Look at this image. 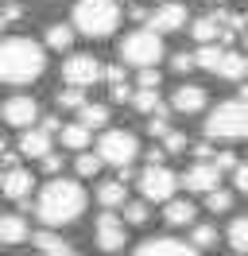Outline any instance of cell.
Here are the masks:
<instances>
[{
  "mask_svg": "<svg viewBox=\"0 0 248 256\" xmlns=\"http://www.w3.org/2000/svg\"><path fill=\"white\" fill-rule=\"evenodd\" d=\"M170 70H178V74H190V70H198V66H194V54H190V50H178V54H170Z\"/></svg>",
  "mask_w": 248,
  "mask_h": 256,
  "instance_id": "d590c367",
  "label": "cell"
},
{
  "mask_svg": "<svg viewBox=\"0 0 248 256\" xmlns=\"http://www.w3.org/2000/svg\"><path fill=\"white\" fill-rule=\"evenodd\" d=\"M148 28L159 35H174L186 28V4L182 0H167V4H155V12H148Z\"/></svg>",
  "mask_w": 248,
  "mask_h": 256,
  "instance_id": "9c48e42d",
  "label": "cell"
},
{
  "mask_svg": "<svg viewBox=\"0 0 248 256\" xmlns=\"http://www.w3.org/2000/svg\"><path fill=\"white\" fill-rule=\"evenodd\" d=\"M93 237H97V248H101V252H120L124 240H128V229H124V222L112 214V210H105V214L97 218Z\"/></svg>",
  "mask_w": 248,
  "mask_h": 256,
  "instance_id": "8fae6325",
  "label": "cell"
},
{
  "mask_svg": "<svg viewBox=\"0 0 248 256\" xmlns=\"http://www.w3.org/2000/svg\"><path fill=\"white\" fill-rule=\"evenodd\" d=\"M39 160H43V171H46V175H58V167H62V156L46 152V156H39Z\"/></svg>",
  "mask_w": 248,
  "mask_h": 256,
  "instance_id": "60d3db41",
  "label": "cell"
},
{
  "mask_svg": "<svg viewBox=\"0 0 248 256\" xmlns=\"http://www.w3.org/2000/svg\"><path fill=\"white\" fill-rule=\"evenodd\" d=\"M108 94H112V101H128L132 90H128V82H124V86H108Z\"/></svg>",
  "mask_w": 248,
  "mask_h": 256,
  "instance_id": "ee69618b",
  "label": "cell"
},
{
  "mask_svg": "<svg viewBox=\"0 0 248 256\" xmlns=\"http://www.w3.org/2000/svg\"><path fill=\"white\" fill-rule=\"evenodd\" d=\"M101 78L108 82V86H124V66H108V62H101Z\"/></svg>",
  "mask_w": 248,
  "mask_h": 256,
  "instance_id": "f35d334b",
  "label": "cell"
},
{
  "mask_svg": "<svg viewBox=\"0 0 248 256\" xmlns=\"http://www.w3.org/2000/svg\"><path fill=\"white\" fill-rule=\"evenodd\" d=\"M0 116H4L12 128H31L35 120H39V105H35V97H31V94H16V97L4 101Z\"/></svg>",
  "mask_w": 248,
  "mask_h": 256,
  "instance_id": "7c38bea8",
  "label": "cell"
},
{
  "mask_svg": "<svg viewBox=\"0 0 248 256\" xmlns=\"http://www.w3.org/2000/svg\"><path fill=\"white\" fill-rule=\"evenodd\" d=\"M206 206H210V214H225V210L232 206V190H225V186L206 190Z\"/></svg>",
  "mask_w": 248,
  "mask_h": 256,
  "instance_id": "f1b7e54d",
  "label": "cell"
},
{
  "mask_svg": "<svg viewBox=\"0 0 248 256\" xmlns=\"http://www.w3.org/2000/svg\"><path fill=\"white\" fill-rule=\"evenodd\" d=\"M190 35H194L198 43H221V47H225V43H232V35H229V32H225V28H221V24L214 20V12H210V16H202V20H194Z\"/></svg>",
  "mask_w": 248,
  "mask_h": 256,
  "instance_id": "e0dca14e",
  "label": "cell"
},
{
  "mask_svg": "<svg viewBox=\"0 0 248 256\" xmlns=\"http://www.w3.org/2000/svg\"><path fill=\"white\" fill-rule=\"evenodd\" d=\"M163 86V74L155 66H140V90H159Z\"/></svg>",
  "mask_w": 248,
  "mask_h": 256,
  "instance_id": "e575fe53",
  "label": "cell"
},
{
  "mask_svg": "<svg viewBox=\"0 0 248 256\" xmlns=\"http://www.w3.org/2000/svg\"><path fill=\"white\" fill-rule=\"evenodd\" d=\"M163 58V35L152 28H136V32L124 35L120 43V62L128 66H155Z\"/></svg>",
  "mask_w": 248,
  "mask_h": 256,
  "instance_id": "5b68a950",
  "label": "cell"
},
{
  "mask_svg": "<svg viewBox=\"0 0 248 256\" xmlns=\"http://www.w3.org/2000/svg\"><path fill=\"white\" fill-rule=\"evenodd\" d=\"M136 190L144 194V202H167V198H174V190H178V175L170 171L167 163H148L144 171L136 175Z\"/></svg>",
  "mask_w": 248,
  "mask_h": 256,
  "instance_id": "8992f818",
  "label": "cell"
},
{
  "mask_svg": "<svg viewBox=\"0 0 248 256\" xmlns=\"http://www.w3.org/2000/svg\"><path fill=\"white\" fill-rule=\"evenodd\" d=\"M244 70H248V58L240 54V50H229V47H225L214 74H217V78H225V82H240V78H244Z\"/></svg>",
  "mask_w": 248,
  "mask_h": 256,
  "instance_id": "d6986e66",
  "label": "cell"
},
{
  "mask_svg": "<svg viewBox=\"0 0 248 256\" xmlns=\"http://www.w3.org/2000/svg\"><path fill=\"white\" fill-rule=\"evenodd\" d=\"M163 222H167L170 229L194 225L198 222V206H194L190 198H167V202H163Z\"/></svg>",
  "mask_w": 248,
  "mask_h": 256,
  "instance_id": "9a60e30c",
  "label": "cell"
},
{
  "mask_svg": "<svg viewBox=\"0 0 248 256\" xmlns=\"http://www.w3.org/2000/svg\"><path fill=\"white\" fill-rule=\"evenodd\" d=\"M128 101H132L140 112H159V116H167V112H170V105H163L159 90H136V94L128 97Z\"/></svg>",
  "mask_w": 248,
  "mask_h": 256,
  "instance_id": "7402d4cb",
  "label": "cell"
},
{
  "mask_svg": "<svg viewBox=\"0 0 248 256\" xmlns=\"http://www.w3.org/2000/svg\"><path fill=\"white\" fill-rule=\"evenodd\" d=\"M70 43H74V28H70V24H50V28H46V43H43V47L70 50Z\"/></svg>",
  "mask_w": 248,
  "mask_h": 256,
  "instance_id": "d4e9b609",
  "label": "cell"
},
{
  "mask_svg": "<svg viewBox=\"0 0 248 256\" xmlns=\"http://www.w3.org/2000/svg\"><path fill=\"white\" fill-rule=\"evenodd\" d=\"M78 124H86V128H101V124H108V105L82 101V105H78Z\"/></svg>",
  "mask_w": 248,
  "mask_h": 256,
  "instance_id": "603a6c76",
  "label": "cell"
},
{
  "mask_svg": "<svg viewBox=\"0 0 248 256\" xmlns=\"http://www.w3.org/2000/svg\"><path fill=\"white\" fill-rule=\"evenodd\" d=\"M8 24H12V20H8V16H4V12H0V35L8 32Z\"/></svg>",
  "mask_w": 248,
  "mask_h": 256,
  "instance_id": "c3c4849f",
  "label": "cell"
},
{
  "mask_svg": "<svg viewBox=\"0 0 248 256\" xmlns=\"http://www.w3.org/2000/svg\"><path fill=\"white\" fill-rule=\"evenodd\" d=\"M148 116H152V120H148V136H163V132H167V116H159V112H148Z\"/></svg>",
  "mask_w": 248,
  "mask_h": 256,
  "instance_id": "ab89813d",
  "label": "cell"
},
{
  "mask_svg": "<svg viewBox=\"0 0 248 256\" xmlns=\"http://www.w3.org/2000/svg\"><path fill=\"white\" fill-rule=\"evenodd\" d=\"M190 244H194V248H214L217 244V229L214 225H194V233H190Z\"/></svg>",
  "mask_w": 248,
  "mask_h": 256,
  "instance_id": "f546056e",
  "label": "cell"
},
{
  "mask_svg": "<svg viewBox=\"0 0 248 256\" xmlns=\"http://www.w3.org/2000/svg\"><path fill=\"white\" fill-rule=\"evenodd\" d=\"M120 222H128V225H148V202H128Z\"/></svg>",
  "mask_w": 248,
  "mask_h": 256,
  "instance_id": "836d02e7",
  "label": "cell"
},
{
  "mask_svg": "<svg viewBox=\"0 0 248 256\" xmlns=\"http://www.w3.org/2000/svg\"><path fill=\"white\" fill-rule=\"evenodd\" d=\"M50 152V136L39 132V128H24V136H20V156H31V160H39Z\"/></svg>",
  "mask_w": 248,
  "mask_h": 256,
  "instance_id": "ffe728a7",
  "label": "cell"
},
{
  "mask_svg": "<svg viewBox=\"0 0 248 256\" xmlns=\"http://www.w3.org/2000/svg\"><path fill=\"white\" fill-rule=\"evenodd\" d=\"M136 156H140V140L128 128H108V132H101V140H97V160L101 163L124 167V163H132Z\"/></svg>",
  "mask_w": 248,
  "mask_h": 256,
  "instance_id": "52a82bcc",
  "label": "cell"
},
{
  "mask_svg": "<svg viewBox=\"0 0 248 256\" xmlns=\"http://www.w3.org/2000/svg\"><path fill=\"white\" fill-rule=\"evenodd\" d=\"M58 136H62V148H70V152H86V144H90V128L86 124H78V120H70V124H62L58 128Z\"/></svg>",
  "mask_w": 248,
  "mask_h": 256,
  "instance_id": "44dd1931",
  "label": "cell"
},
{
  "mask_svg": "<svg viewBox=\"0 0 248 256\" xmlns=\"http://www.w3.org/2000/svg\"><path fill=\"white\" fill-rule=\"evenodd\" d=\"M186 148L194 152V160H210V156H214V144H210V140H202V144H186Z\"/></svg>",
  "mask_w": 248,
  "mask_h": 256,
  "instance_id": "b9f144b4",
  "label": "cell"
},
{
  "mask_svg": "<svg viewBox=\"0 0 248 256\" xmlns=\"http://www.w3.org/2000/svg\"><path fill=\"white\" fill-rule=\"evenodd\" d=\"M46 256H78V252L70 248V244H66V248H58V252H46Z\"/></svg>",
  "mask_w": 248,
  "mask_h": 256,
  "instance_id": "7dc6e473",
  "label": "cell"
},
{
  "mask_svg": "<svg viewBox=\"0 0 248 256\" xmlns=\"http://www.w3.org/2000/svg\"><path fill=\"white\" fill-rule=\"evenodd\" d=\"M31 225L24 214H0V244H20V240H28Z\"/></svg>",
  "mask_w": 248,
  "mask_h": 256,
  "instance_id": "ac0fdd59",
  "label": "cell"
},
{
  "mask_svg": "<svg viewBox=\"0 0 248 256\" xmlns=\"http://www.w3.org/2000/svg\"><path fill=\"white\" fill-rule=\"evenodd\" d=\"M221 43H202V50L198 54H194V66H198V70H210V74H214L217 70V62H221Z\"/></svg>",
  "mask_w": 248,
  "mask_h": 256,
  "instance_id": "4316f807",
  "label": "cell"
},
{
  "mask_svg": "<svg viewBox=\"0 0 248 256\" xmlns=\"http://www.w3.org/2000/svg\"><path fill=\"white\" fill-rule=\"evenodd\" d=\"M229 244H232L236 256L248 252V218H232L229 222Z\"/></svg>",
  "mask_w": 248,
  "mask_h": 256,
  "instance_id": "484cf974",
  "label": "cell"
},
{
  "mask_svg": "<svg viewBox=\"0 0 248 256\" xmlns=\"http://www.w3.org/2000/svg\"><path fill=\"white\" fill-rule=\"evenodd\" d=\"M31 244L35 248H43V252H58V248H66V240L58 237V233H50V229H35V233H28Z\"/></svg>",
  "mask_w": 248,
  "mask_h": 256,
  "instance_id": "83f0119b",
  "label": "cell"
},
{
  "mask_svg": "<svg viewBox=\"0 0 248 256\" xmlns=\"http://www.w3.org/2000/svg\"><path fill=\"white\" fill-rule=\"evenodd\" d=\"M46 70V47L35 43L28 35H12V39H0V82L8 86H28L39 82Z\"/></svg>",
  "mask_w": 248,
  "mask_h": 256,
  "instance_id": "7a4b0ae2",
  "label": "cell"
},
{
  "mask_svg": "<svg viewBox=\"0 0 248 256\" xmlns=\"http://www.w3.org/2000/svg\"><path fill=\"white\" fill-rule=\"evenodd\" d=\"M206 101H210V94L202 90V86H178L174 94H170V109L174 112H202L206 109Z\"/></svg>",
  "mask_w": 248,
  "mask_h": 256,
  "instance_id": "2e32d148",
  "label": "cell"
},
{
  "mask_svg": "<svg viewBox=\"0 0 248 256\" xmlns=\"http://www.w3.org/2000/svg\"><path fill=\"white\" fill-rule=\"evenodd\" d=\"M74 171L82 178H93L97 171H101V160L93 156V152H78V160H74Z\"/></svg>",
  "mask_w": 248,
  "mask_h": 256,
  "instance_id": "4dcf8cb0",
  "label": "cell"
},
{
  "mask_svg": "<svg viewBox=\"0 0 248 256\" xmlns=\"http://www.w3.org/2000/svg\"><path fill=\"white\" fill-rule=\"evenodd\" d=\"M58 128H62L58 116H43V120H39V132H46V136H58Z\"/></svg>",
  "mask_w": 248,
  "mask_h": 256,
  "instance_id": "7bdbcfd3",
  "label": "cell"
},
{
  "mask_svg": "<svg viewBox=\"0 0 248 256\" xmlns=\"http://www.w3.org/2000/svg\"><path fill=\"white\" fill-rule=\"evenodd\" d=\"M132 20H148V8H140V4H132V12H128Z\"/></svg>",
  "mask_w": 248,
  "mask_h": 256,
  "instance_id": "bcb514c9",
  "label": "cell"
},
{
  "mask_svg": "<svg viewBox=\"0 0 248 256\" xmlns=\"http://www.w3.org/2000/svg\"><path fill=\"white\" fill-rule=\"evenodd\" d=\"M97 202H101L105 210L124 206V182H116V178H105V182L97 186Z\"/></svg>",
  "mask_w": 248,
  "mask_h": 256,
  "instance_id": "cb8c5ba5",
  "label": "cell"
},
{
  "mask_svg": "<svg viewBox=\"0 0 248 256\" xmlns=\"http://www.w3.org/2000/svg\"><path fill=\"white\" fill-rule=\"evenodd\" d=\"M229 175H232V194H248V167L244 163H236Z\"/></svg>",
  "mask_w": 248,
  "mask_h": 256,
  "instance_id": "8d00e7d4",
  "label": "cell"
},
{
  "mask_svg": "<svg viewBox=\"0 0 248 256\" xmlns=\"http://www.w3.org/2000/svg\"><path fill=\"white\" fill-rule=\"evenodd\" d=\"M248 136V105L244 101H221L206 116V140H244Z\"/></svg>",
  "mask_w": 248,
  "mask_h": 256,
  "instance_id": "277c9868",
  "label": "cell"
},
{
  "mask_svg": "<svg viewBox=\"0 0 248 256\" xmlns=\"http://www.w3.org/2000/svg\"><path fill=\"white\" fill-rule=\"evenodd\" d=\"M74 32L86 39H108L120 28V4L116 0H74Z\"/></svg>",
  "mask_w": 248,
  "mask_h": 256,
  "instance_id": "3957f363",
  "label": "cell"
},
{
  "mask_svg": "<svg viewBox=\"0 0 248 256\" xmlns=\"http://www.w3.org/2000/svg\"><path fill=\"white\" fill-rule=\"evenodd\" d=\"M132 256H202L194 244H186V240H174V237H152L144 240Z\"/></svg>",
  "mask_w": 248,
  "mask_h": 256,
  "instance_id": "5bb4252c",
  "label": "cell"
},
{
  "mask_svg": "<svg viewBox=\"0 0 248 256\" xmlns=\"http://www.w3.org/2000/svg\"><path fill=\"white\" fill-rule=\"evenodd\" d=\"M86 214V190L78 178H50L39 198H35V218L46 229H58V225H74Z\"/></svg>",
  "mask_w": 248,
  "mask_h": 256,
  "instance_id": "6da1fadb",
  "label": "cell"
},
{
  "mask_svg": "<svg viewBox=\"0 0 248 256\" xmlns=\"http://www.w3.org/2000/svg\"><path fill=\"white\" fill-rule=\"evenodd\" d=\"M217 4H221V0H217Z\"/></svg>",
  "mask_w": 248,
  "mask_h": 256,
  "instance_id": "f907efd6",
  "label": "cell"
},
{
  "mask_svg": "<svg viewBox=\"0 0 248 256\" xmlns=\"http://www.w3.org/2000/svg\"><path fill=\"white\" fill-rule=\"evenodd\" d=\"M159 140H163V152H167V156H178V152H186V136H182V132H174V128H167Z\"/></svg>",
  "mask_w": 248,
  "mask_h": 256,
  "instance_id": "d6a6232c",
  "label": "cell"
},
{
  "mask_svg": "<svg viewBox=\"0 0 248 256\" xmlns=\"http://www.w3.org/2000/svg\"><path fill=\"white\" fill-rule=\"evenodd\" d=\"M93 82H101V58H93V54H70L62 62V86L86 90Z\"/></svg>",
  "mask_w": 248,
  "mask_h": 256,
  "instance_id": "ba28073f",
  "label": "cell"
},
{
  "mask_svg": "<svg viewBox=\"0 0 248 256\" xmlns=\"http://www.w3.org/2000/svg\"><path fill=\"white\" fill-rule=\"evenodd\" d=\"M4 148H8V140H4V136H0V152H4Z\"/></svg>",
  "mask_w": 248,
  "mask_h": 256,
  "instance_id": "681fc988",
  "label": "cell"
},
{
  "mask_svg": "<svg viewBox=\"0 0 248 256\" xmlns=\"http://www.w3.org/2000/svg\"><path fill=\"white\" fill-rule=\"evenodd\" d=\"M54 101H58V109H78V105L86 101V94H82L78 86H62V90H58V97H54Z\"/></svg>",
  "mask_w": 248,
  "mask_h": 256,
  "instance_id": "1f68e13d",
  "label": "cell"
},
{
  "mask_svg": "<svg viewBox=\"0 0 248 256\" xmlns=\"http://www.w3.org/2000/svg\"><path fill=\"white\" fill-rule=\"evenodd\" d=\"M31 190H35V175H31L28 167H12V171L0 175V194L4 198L24 202V198H31Z\"/></svg>",
  "mask_w": 248,
  "mask_h": 256,
  "instance_id": "4fadbf2b",
  "label": "cell"
},
{
  "mask_svg": "<svg viewBox=\"0 0 248 256\" xmlns=\"http://www.w3.org/2000/svg\"><path fill=\"white\" fill-rule=\"evenodd\" d=\"M178 186L186 194H206V190H214V186H221V171L210 160H198L194 167H186L182 175H178Z\"/></svg>",
  "mask_w": 248,
  "mask_h": 256,
  "instance_id": "30bf717a",
  "label": "cell"
},
{
  "mask_svg": "<svg viewBox=\"0 0 248 256\" xmlns=\"http://www.w3.org/2000/svg\"><path fill=\"white\" fill-rule=\"evenodd\" d=\"M148 160H152V163H163V160H167V152H163V148H152V152H148Z\"/></svg>",
  "mask_w": 248,
  "mask_h": 256,
  "instance_id": "f6af8a7d",
  "label": "cell"
},
{
  "mask_svg": "<svg viewBox=\"0 0 248 256\" xmlns=\"http://www.w3.org/2000/svg\"><path fill=\"white\" fill-rule=\"evenodd\" d=\"M210 160H214L217 171H232V167L240 163V156H236V152H217V156H210Z\"/></svg>",
  "mask_w": 248,
  "mask_h": 256,
  "instance_id": "74e56055",
  "label": "cell"
}]
</instances>
